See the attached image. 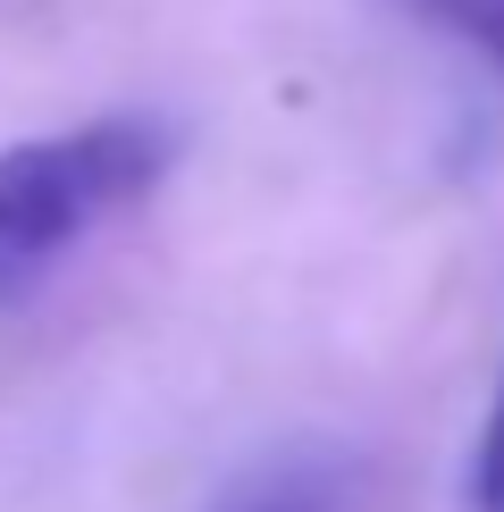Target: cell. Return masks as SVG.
<instances>
[{"instance_id": "obj_1", "label": "cell", "mask_w": 504, "mask_h": 512, "mask_svg": "<svg viewBox=\"0 0 504 512\" xmlns=\"http://www.w3.org/2000/svg\"><path fill=\"white\" fill-rule=\"evenodd\" d=\"M160 118H84L0 152V303H26L68 252L168 177Z\"/></svg>"}, {"instance_id": "obj_3", "label": "cell", "mask_w": 504, "mask_h": 512, "mask_svg": "<svg viewBox=\"0 0 504 512\" xmlns=\"http://www.w3.org/2000/svg\"><path fill=\"white\" fill-rule=\"evenodd\" d=\"M404 9H412L429 34H446V42H462V51H479V59L504 76V0H404Z\"/></svg>"}, {"instance_id": "obj_2", "label": "cell", "mask_w": 504, "mask_h": 512, "mask_svg": "<svg viewBox=\"0 0 504 512\" xmlns=\"http://www.w3.org/2000/svg\"><path fill=\"white\" fill-rule=\"evenodd\" d=\"M336 504H345V479L328 462H278V471L244 479L219 512H336Z\"/></svg>"}, {"instance_id": "obj_4", "label": "cell", "mask_w": 504, "mask_h": 512, "mask_svg": "<svg viewBox=\"0 0 504 512\" xmlns=\"http://www.w3.org/2000/svg\"><path fill=\"white\" fill-rule=\"evenodd\" d=\"M471 512H504V378H496V403L471 445Z\"/></svg>"}]
</instances>
